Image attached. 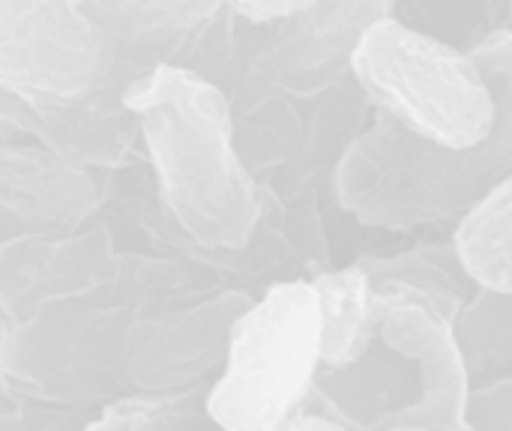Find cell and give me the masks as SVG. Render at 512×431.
I'll use <instances>...</instances> for the list:
<instances>
[{"mask_svg": "<svg viewBox=\"0 0 512 431\" xmlns=\"http://www.w3.org/2000/svg\"><path fill=\"white\" fill-rule=\"evenodd\" d=\"M123 102L141 123L162 204L180 231L201 249H243L261 222V195L237 150L228 96L192 69L156 66Z\"/></svg>", "mask_w": 512, "mask_h": 431, "instance_id": "6da1fadb", "label": "cell"}, {"mask_svg": "<svg viewBox=\"0 0 512 431\" xmlns=\"http://www.w3.org/2000/svg\"><path fill=\"white\" fill-rule=\"evenodd\" d=\"M474 60L498 93V129L477 150H447L375 117L336 165L339 204L363 225L408 231L465 219L512 174V30L480 42Z\"/></svg>", "mask_w": 512, "mask_h": 431, "instance_id": "7a4b0ae2", "label": "cell"}, {"mask_svg": "<svg viewBox=\"0 0 512 431\" xmlns=\"http://www.w3.org/2000/svg\"><path fill=\"white\" fill-rule=\"evenodd\" d=\"M360 96L405 132L447 150H477L498 129V93L474 54L387 15L357 45Z\"/></svg>", "mask_w": 512, "mask_h": 431, "instance_id": "3957f363", "label": "cell"}, {"mask_svg": "<svg viewBox=\"0 0 512 431\" xmlns=\"http://www.w3.org/2000/svg\"><path fill=\"white\" fill-rule=\"evenodd\" d=\"M321 375V312L309 279L276 282L228 333L225 369L204 399L219 431H279Z\"/></svg>", "mask_w": 512, "mask_h": 431, "instance_id": "277c9868", "label": "cell"}, {"mask_svg": "<svg viewBox=\"0 0 512 431\" xmlns=\"http://www.w3.org/2000/svg\"><path fill=\"white\" fill-rule=\"evenodd\" d=\"M102 30L81 3L0 0V87L24 99L69 102L96 78Z\"/></svg>", "mask_w": 512, "mask_h": 431, "instance_id": "5b68a950", "label": "cell"}, {"mask_svg": "<svg viewBox=\"0 0 512 431\" xmlns=\"http://www.w3.org/2000/svg\"><path fill=\"white\" fill-rule=\"evenodd\" d=\"M390 3H303L291 18L270 27V66L276 78L318 96L351 75L360 39L372 24L393 15Z\"/></svg>", "mask_w": 512, "mask_h": 431, "instance_id": "8992f818", "label": "cell"}, {"mask_svg": "<svg viewBox=\"0 0 512 431\" xmlns=\"http://www.w3.org/2000/svg\"><path fill=\"white\" fill-rule=\"evenodd\" d=\"M378 342L408 360L420 381L417 402L396 423L465 426L471 405V372L447 318L420 303L396 306L387 312Z\"/></svg>", "mask_w": 512, "mask_h": 431, "instance_id": "52a82bcc", "label": "cell"}, {"mask_svg": "<svg viewBox=\"0 0 512 431\" xmlns=\"http://www.w3.org/2000/svg\"><path fill=\"white\" fill-rule=\"evenodd\" d=\"M309 282L321 312V372H345L372 354L390 309L360 261Z\"/></svg>", "mask_w": 512, "mask_h": 431, "instance_id": "ba28073f", "label": "cell"}, {"mask_svg": "<svg viewBox=\"0 0 512 431\" xmlns=\"http://www.w3.org/2000/svg\"><path fill=\"white\" fill-rule=\"evenodd\" d=\"M363 270L369 273L375 291L381 294L387 309L420 303L435 309L450 324L468 306L465 282L456 276L465 273L459 258L441 261V249H414L396 258H363Z\"/></svg>", "mask_w": 512, "mask_h": 431, "instance_id": "9c48e42d", "label": "cell"}, {"mask_svg": "<svg viewBox=\"0 0 512 431\" xmlns=\"http://www.w3.org/2000/svg\"><path fill=\"white\" fill-rule=\"evenodd\" d=\"M453 249L480 291L512 297V174L465 213Z\"/></svg>", "mask_w": 512, "mask_h": 431, "instance_id": "30bf717a", "label": "cell"}, {"mask_svg": "<svg viewBox=\"0 0 512 431\" xmlns=\"http://www.w3.org/2000/svg\"><path fill=\"white\" fill-rule=\"evenodd\" d=\"M512 297L483 291L453 321V333L465 354L468 372H480L483 363H507L512 354Z\"/></svg>", "mask_w": 512, "mask_h": 431, "instance_id": "8fae6325", "label": "cell"}, {"mask_svg": "<svg viewBox=\"0 0 512 431\" xmlns=\"http://www.w3.org/2000/svg\"><path fill=\"white\" fill-rule=\"evenodd\" d=\"M87 15L102 27H111L123 36H174L186 33L207 18H213L219 3H96L84 6Z\"/></svg>", "mask_w": 512, "mask_h": 431, "instance_id": "7c38bea8", "label": "cell"}, {"mask_svg": "<svg viewBox=\"0 0 512 431\" xmlns=\"http://www.w3.org/2000/svg\"><path fill=\"white\" fill-rule=\"evenodd\" d=\"M192 417L186 396L123 399L105 408L84 431H183Z\"/></svg>", "mask_w": 512, "mask_h": 431, "instance_id": "4fadbf2b", "label": "cell"}, {"mask_svg": "<svg viewBox=\"0 0 512 431\" xmlns=\"http://www.w3.org/2000/svg\"><path fill=\"white\" fill-rule=\"evenodd\" d=\"M465 426L471 431H512V378L501 381L486 396L471 393Z\"/></svg>", "mask_w": 512, "mask_h": 431, "instance_id": "5bb4252c", "label": "cell"}, {"mask_svg": "<svg viewBox=\"0 0 512 431\" xmlns=\"http://www.w3.org/2000/svg\"><path fill=\"white\" fill-rule=\"evenodd\" d=\"M303 3H234L231 12L249 21L252 27H276L291 18Z\"/></svg>", "mask_w": 512, "mask_h": 431, "instance_id": "9a60e30c", "label": "cell"}, {"mask_svg": "<svg viewBox=\"0 0 512 431\" xmlns=\"http://www.w3.org/2000/svg\"><path fill=\"white\" fill-rule=\"evenodd\" d=\"M279 431H348L345 426H339L333 417H327V414H300V417H294L291 423H285Z\"/></svg>", "mask_w": 512, "mask_h": 431, "instance_id": "2e32d148", "label": "cell"}, {"mask_svg": "<svg viewBox=\"0 0 512 431\" xmlns=\"http://www.w3.org/2000/svg\"><path fill=\"white\" fill-rule=\"evenodd\" d=\"M378 431H471L468 426H411V423H396V426H384Z\"/></svg>", "mask_w": 512, "mask_h": 431, "instance_id": "e0dca14e", "label": "cell"}]
</instances>
